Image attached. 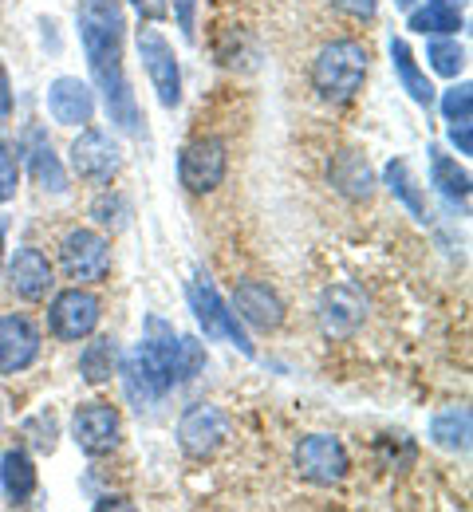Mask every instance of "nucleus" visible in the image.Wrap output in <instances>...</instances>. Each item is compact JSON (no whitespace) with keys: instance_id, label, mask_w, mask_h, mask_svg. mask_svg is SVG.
<instances>
[{"instance_id":"nucleus-1","label":"nucleus","mask_w":473,"mask_h":512,"mask_svg":"<svg viewBox=\"0 0 473 512\" xmlns=\"http://www.w3.org/2000/svg\"><path fill=\"white\" fill-rule=\"evenodd\" d=\"M75 24H79V44L87 52L95 91L103 95L111 123L127 134H142V111L123 67V36H127L123 0H83L75 12Z\"/></svg>"},{"instance_id":"nucleus-2","label":"nucleus","mask_w":473,"mask_h":512,"mask_svg":"<svg viewBox=\"0 0 473 512\" xmlns=\"http://www.w3.org/2000/svg\"><path fill=\"white\" fill-rule=\"evenodd\" d=\"M371 52L359 40H332L312 64V87L324 103H351L363 91Z\"/></svg>"},{"instance_id":"nucleus-3","label":"nucleus","mask_w":473,"mask_h":512,"mask_svg":"<svg viewBox=\"0 0 473 512\" xmlns=\"http://www.w3.org/2000/svg\"><path fill=\"white\" fill-rule=\"evenodd\" d=\"M190 308H194V316L202 323L205 339H225V343H233L241 355H257V347H253V339H249L241 316L221 300V292L213 288L209 272H202V268H198L194 280H190Z\"/></svg>"},{"instance_id":"nucleus-4","label":"nucleus","mask_w":473,"mask_h":512,"mask_svg":"<svg viewBox=\"0 0 473 512\" xmlns=\"http://www.w3.org/2000/svg\"><path fill=\"white\" fill-rule=\"evenodd\" d=\"M138 60L146 67V79H150L158 103L166 111H174L182 103V67H178L170 40L158 28H138Z\"/></svg>"},{"instance_id":"nucleus-5","label":"nucleus","mask_w":473,"mask_h":512,"mask_svg":"<svg viewBox=\"0 0 473 512\" xmlns=\"http://www.w3.org/2000/svg\"><path fill=\"white\" fill-rule=\"evenodd\" d=\"M292 461H296V473L308 485H320V489L339 485L351 473V453H347V446L339 442L336 434H308V438H300Z\"/></svg>"},{"instance_id":"nucleus-6","label":"nucleus","mask_w":473,"mask_h":512,"mask_svg":"<svg viewBox=\"0 0 473 512\" xmlns=\"http://www.w3.org/2000/svg\"><path fill=\"white\" fill-rule=\"evenodd\" d=\"M99 320H103V300H99L95 292L79 288V284L56 292L52 304H48V327H52V335L64 339V343H79V339L95 335Z\"/></svg>"},{"instance_id":"nucleus-7","label":"nucleus","mask_w":473,"mask_h":512,"mask_svg":"<svg viewBox=\"0 0 473 512\" xmlns=\"http://www.w3.org/2000/svg\"><path fill=\"white\" fill-rule=\"evenodd\" d=\"M229 430H233V422H229V414H225L221 406H213V402H194V406L178 418V446H182L186 457L205 461V457H213L217 449L229 442Z\"/></svg>"},{"instance_id":"nucleus-8","label":"nucleus","mask_w":473,"mask_h":512,"mask_svg":"<svg viewBox=\"0 0 473 512\" xmlns=\"http://www.w3.org/2000/svg\"><path fill=\"white\" fill-rule=\"evenodd\" d=\"M229 174V146L221 138H194L178 154V178L190 193H213Z\"/></svg>"},{"instance_id":"nucleus-9","label":"nucleus","mask_w":473,"mask_h":512,"mask_svg":"<svg viewBox=\"0 0 473 512\" xmlns=\"http://www.w3.org/2000/svg\"><path fill=\"white\" fill-rule=\"evenodd\" d=\"M71 170L83 178V182H95V186H107L119 170H123V150L119 142L99 127H83L71 142Z\"/></svg>"},{"instance_id":"nucleus-10","label":"nucleus","mask_w":473,"mask_h":512,"mask_svg":"<svg viewBox=\"0 0 473 512\" xmlns=\"http://www.w3.org/2000/svg\"><path fill=\"white\" fill-rule=\"evenodd\" d=\"M71 438L87 457H103V453H111L119 446L123 418H119V410L111 402H83L71 414Z\"/></svg>"},{"instance_id":"nucleus-11","label":"nucleus","mask_w":473,"mask_h":512,"mask_svg":"<svg viewBox=\"0 0 473 512\" xmlns=\"http://www.w3.org/2000/svg\"><path fill=\"white\" fill-rule=\"evenodd\" d=\"M60 264L75 284H99L111 268V245L95 229H71L60 241Z\"/></svg>"},{"instance_id":"nucleus-12","label":"nucleus","mask_w":473,"mask_h":512,"mask_svg":"<svg viewBox=\"0 0 473 512\" xmlns=\"http://www.w3.org/2000/svg\"><path fill=\"white\" fill-rule=\"evenodd\" d=\"M44 335L28 316H0V375H20L40 359Z\"/></svg>"},{"instance_id":"nucleus-13","label":"nucleus","mask_w":473,"mask_h":512,"mask_svg":"<svg viewBox=\"0 0 473 512\" xmlns=\"http://www.w3.org/2000/svg\"><path fill=\"white\" fill-rule=\"evenodd\" d=\"M367 320V304L351 284H332L320 296V327L328 339H351Z\"/></svg>"},{"instance_id":"nucleus-14","label":"nucleus","mask_w":473,"mask_h":512,"mask_svg":"<svg viewBox=\"0 0 473 512\" xmlns=\"http://www.w3.org/2000/svg\"><path fill=\"white\" fill-rule=\"evenodd\" d=\"M233 312L257 331H276L284 323V300L265 280H241L233 288Z\"/></svg>"},{"instance_id":"nucleus-15","label":"nucleus","mask_w":473,"mask_h":512,"mask_svg":"<svg viewBox=\"0 0 473 512\" xmlns=\"http://www.w3.org/2000/svg\"><path fill=\"white\" fill-rule=\"evenodd\" d=\"M8 280H12V292L28 304H44L56 288V272L40 249H16V256L8 260Z\"/></svg>"},{"instance_id":"nucleus-16","label":"nucleus","mask_w":473,"mask_h":512,"mask_svg":"<svg viewBox=\"0 0 473 512\" xmlns=\"http://www.w3.org/2000/svg\"><path fill=\"white\" fill-rule=\"evenodd\" d=\"M328 182H332V190L339 197H347V201H371V193H375V170H371V162H367V154H359L355 146H343L336 150L332 158H328Z\"/></svg>"},{"instance_id":"nucleus-17","label":"nucleus","mask_w":473,"mask_h":512,"mask_svg":"<svg viewBox=\"0 0 473 512\" xmlns=\"http://www.w3.org/2000/svg\"><path fill=\"white\" fill-rule=\"evenodd\" d=\"M48 115L60 127H87L95 115V91L79 75H60L48 87Z\"/></svg>"},{"instance_id":"nucleus-18","label":"nucleus","mask_w":473,"mask_h":512,"mask_svg":"<svg viewBox=\"0 0 473 512\" xmlns=\"http://www.w3.org/2000/svg\"><path fill=\"white\" fill-rule=\"evenodd\" d=\"M28 170H32V182L44 193H56V197L68 193V170L40 127L28 130Z\"/></svg>"},{"instance_id":"nucleus-19","label":"nucleus","mask_w":473,"mask_h":512,"mask_svg":"<svg viewBox=\"0 0 473 512\" xmlns=\"http://www.w3.org/2000/svg\"><path fill=\"white\" fill-rule=\"evenodd\" d=\"M123 386H127V398L135 402V410H150L166 390H170V383L150 367V359L142 355V347H135L127 359H123Z\"/></svg>"},{"instance_id":"nucleus-20","label":"nucleus","mask_w":473,"mask_h":512,"mask_svg":"<svg viewBox=\"0 0 473 512\" xmlns=\"http://www.w3.org/2000/svg\"><path fill=\"white\" fill-rule=\"evenodd\" d=\"M462 24H466L462 4H450V0H422L406 16V28L418 36H454V32H462Z\"/></svg>"},{"instance_id":"nucleus-21","label":"nucleus","mask_w":473,"mask_h":512,"mask_svg":"<svg viewBox=\"0 0 473 512\" xmlns=\"http://www.w3.org/2000/svg\"><path fill=\"white\" fill-rule=\"evenodd\" d=\"M36 461L24 453V449H8L0 457V489L12 505H28L32 493H36Z\"/></svg>"},{"instance_id":"nucleus-22","label":"nucleus","mask_w":473,"mask_h":512,"mask_svg":"<svg viewBox=\"0 0 473 512\" xmlns=\"http://www.w3.org/2000/svg\"><path fill=\"white\" fill-rule=\"evenodd\" d=\"M142 355L150 359V367L170 383V371H174V351H178V331L162 316H146V335H142ZM174 386V383H170Z\"/></svg>"},{"instance_id":"nucleus-23","label":"nucleus","mask_w":473,"mask_h":512,"mask_svg":"<svg viewBox=\"0 0 473 512\" xmlns=\"http://www.w3.org/2000/svg\"><path fill=\"white\" fill-rule=\"evenodd\" d=\"M79 375H83V383H91V386L111 383V379L119 375V343H115L111 335L91 339V343L83 347V355H79Z\"/></svg>"},{"instance_id":"nucleus-24","label":"nucleus","mask_w":473,"mask_h":512,"mask_svg":"<svg viewBox=\"0 0 473 512\" xmlns=\"http://www.w3.org/2000/svg\"><path fill=\"white\" fill-rule=\"evenodd\" d=\"M391 64H395V75H399L406 95H410L418 107H430V103H434V87H430L426 71L418 67V60H414V52H410L406 40H391Z\"/></svg>"},{"instance_id":"nucleus-25","label":"nucleus","mask_w":473,"mask_h":512,"mask_svg":"<svg viewBox=\"0 0 473 512\" xmlns=\"http://www.w3.org/2000/svg\"><path fill=\"white\" fill-rule=\"evenodd\" d=\"M430 182L438 186V193L454 205H466L470 201V174L458 166V158H450L446 150H430Z\"/></svg>"},{"instance_id":"nucleus-26","label":"nucleus","mask_w":473,"mask_h":512,"mask_svg":"<svg viewBox=\"0 0 473 512\" xmlns=\"http://www.w3.org/2000/svg\"><path fill=\"white\" fill-rule=\"evenodd\" d=\"M430 438L442 449L466 453V449H470V410H466V406H446V410H438L434 422H430Z\"/></svg>"},{"instance_id":"nucleus-27","label":"nucleus","mask_w":473,"mask_h":512,"mask_svg":"<svg viewBox=\"0 0 473 512\" xmlns=\"http://www.w3.org/2000/svg\"><path fill=\"white\" fill-rule=\"evenodd\" d=\"M383 182H387V190L395 193V197L403 201L418 221H426V217H430V213H426V197H422V190H418V182H414V174H410V166H406L403 158H391V162H387Z\"/></svg>"},{"instance_id":"nucleus-28","label":"nucleus","mask_w":473,"mask_h":512,"mask_svg":"<svg viewBox=\"0 0 473 512\" xmlns=\"http://www.w3.org/2000/svg\"><path fill=\"white\" fill-rule=\"evenodd\" d=\"M205 371V343L198 335H178V351H174V371L170 383H190Z\"/></svg>"},{"instance_id":"nucleus-29","label":"nucleus","mask_w":473,"mask_h":512,"mask_svg":"<svg viewBox=\"0 0 473 512\" xmlns=\"http://www.w3.org/2000/svg\"><path fill=\"white\" fill-rule=\"evenodd\" d=\"M426 60H430V67H434L438 75L458 79V75L466 71V48H462L458 40H450V36H438V40L426 44Z\"/></svg>"},{"instance_id":"nucleus-30","label":"nucleus","mask_w":473,"mask_h":512,"mask_svg":"<svg viewBox=\"0 0 473 512\" xmlns=\"http://www.w3.org/2000/svg\"><path fill=\"white\" fill-rule=\"evenodd\" d=\"M20 434H24L28 449H36V453H56V442H60V422H56V414H52V410H40V414L24 418Z\"/></svg>"},{"instance_id":"nucleus-31","label":"nucleus","mask_w":473,"mask_h":512,"mask_svg":"<svg viewBox=\"0 0 473 512\" xmlns=\"http://www.w3.org/2000/svg\"><path fill=\"white\" fill-rule=\"evenodd\" d=\"M91 217H95V225H103L111 233H123L131 225V201L123 193H103V197H95Z\"/></svg>"},{"instance_id":"nucleus-32","label":"nucleus","mask_w":473,"mask_h":512,"mask_svg":"<svg viewBox=\"0 0 473 512\" xmlns=\"http://www.w3.org/2000/svg\"><path fill=\"white\" fill-rule=\"evenodd\" d=\"M16 142L0 138V205L12 201L16 190H20V158H16Z\"/></svg>"},{"instance_id":"nucleus-33","label":"nucleus","mask_w":473,"mask_h":512,"mask_svg":"<svg viewBox=\"0 0 473 512\" xmlns=\"http://www.w3.org/2000/svg\"><path fill=\"white\" fill-rule=\"evenodd\" d=\"M470 107H473V87L462 83V87H450L442 95V115L446 123H458V119H470Z\"/></svg>"},{"instance_id":"nucleus-34","label":"nucleus","mask_w":473,"mask_h":512,"mask_svg":"<svg viewBox=\"0 0 473 512\" xmlns=\"http://www.w3.org/2000/svg\"><path fill=\"white\" fill-rule=\"evenodd\" d=\"M332 8L351 16V20H375L379 12V0H332Z\"/></svg>"},{"instance_id":"nucleus-35","label":"nucleus","mask_w":473,"mask_h":512,"mask_svg":"<svg viewBox=\"0 0 473 512\" xmlns=\"http://www.w3.org/2000/svg\"><path fill=\"white\" fill-rule=\"evenodd\" d=\"M131 8L138 12V20H166L170 16V0H127Z\"/></svg>"},{"instance_id":"nucleus-36","label":"nucleus","mask_w":473,"mask_h":512,"mask_svg":"<svg viewBox=\"0 0 473 512\" xmlns=\"http://www.w3.org/2000/svg\"><path fill=\"white\" fill-rule=\"evenodd\" d=\"M450 142L458 146V154H462V158H470V154H473V130H470V119H458V123H450Z\"/></svg>"},{"instance_id":"nucleus-37","label":"nucleus","mask_w":473,"mask_h":512,"mask_svg":"<svg viewBox=\"0 0 473 512\" xmlns=\"http://www.w3.org/2000/svg\"><path fill=\"white\" fill-rule=\"evenodd\" d=\"M174 12H178V28L186 40H194V12H198V0H174Z\"/></svg>"},{"instance_id":"nucleus-38","label":"nucleus","mask_w":473,"mask_h":512,"mask_svg":"<svg viewBox=\"0 0 473 512\" xmlns=\"http://www.w3.org/2000/svg\"><path fill=\"white\" fill-rule=\"evenodd\" d=\"M12 115V79H8V67L0 64V123Z\"/></svg>"},{"instance_id":"nucleus-39","label":"nucleus","mask_w":473,"mask_h":512,"mask_svg":"<svg viewBox=\"0 0 473 512\" xmlns=\"http://www.w3.org/2000/svg\"><path fill=\"white\" fill-rule=\"evenodd\" d=\"M95 509H131V501L127 497H99Z\"/></svg>"},{"instance_id":"nucleus-40","label":"nucleus","mask_w":473,"mask_h":512,"mask_svg":"<svg viewBox=\"0 0 473 512\" xmlns=\"http://www.w3.org/2000/svg\"><path fill=\"white\" fill-rule=\"evenodd\" d=\"M4 237H8V221L0 217V272H4Z\"/></svg>"},{"instance_id":"nucleus-41","label":"nucleus","mask_w":473,"mask_h":512,"mask_svg":"<svg viewBox=\"0 0 473 512\" xmlns=\"http://www.w3.org/2000/svg\"><path fill=\"white\" fill-rule=\"evenodd\" d=\"M450 4H462V0H450Z\"/></svg>"}]
</instances>
